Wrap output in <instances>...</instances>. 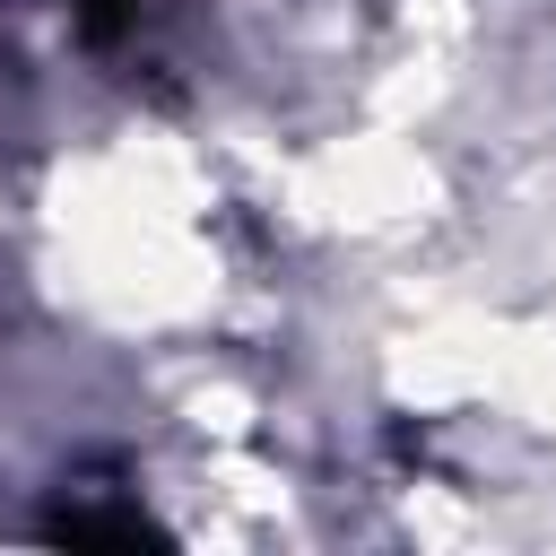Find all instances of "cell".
<instances>
[{
	"instance_id": "2",
	"label": "cell",
	"mask_w": 556,
	"mask_h": 556,
	"mask_svg": "<svg viewBox=\"0 0 556 556\" xmlns=\"http://www.w3.org/2000/svg\"><path fill=\"white\" fill-rule=\"evenodd\" d=\"M78 9H87V35H113L130 17V0H78Z\"/></svg>"
},
{
	"instance_id": "1",
	"label": "cell",
	"mask_w": 556,
	"mask_h": 556,
	"mask_svg": "<svg viewBox=\"0 0 556 556\" xmlns=\"http://www.w3.org/2000/svg\"><path fill=\"white\" fill-rule=\"evenodd\" d=\"M52 539H70V547H139V539H165V530L139 504H61Z\"/></svg>"
}]
</instances>
